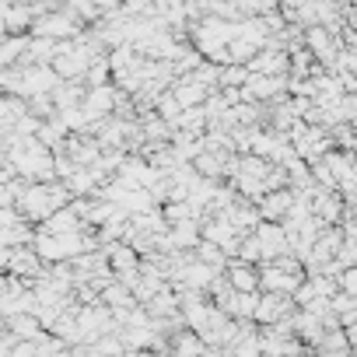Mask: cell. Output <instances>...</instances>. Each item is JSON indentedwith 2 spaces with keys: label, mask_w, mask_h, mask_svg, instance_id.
<instances>
[{
  "label": "cell",
  "mask_w": 357,
  "mask_h": 357,
  "mask_svg": "<svg viewBox=\"0 0 357 357\" xmlns=\"http://www.w3.org/2000/svg\"><path fill=\"white\" fill-rule=\"evenodd\" d=\"M259 277H263V273H256V270H249V266H242V263L231 266V287L242 291V294H252V291L259 287Z\"/></svg>",
  "instance_id": "2"
},
{
  "label": "cell",
  "mask_w": 357,
  "mask_h": 357,
  "mask_svg": "<svg viewBox=\"0 0 357 357\" xmlns=\"http://www.w3.org/2000/svg\"><path fill=\"white\" fill-rule=\"evenodd\" d=\"M343 291H347V294H357V266L343 273Z\"/></svg>",
  "instance_id": "4"
},
{
  "label": "cell",
  "mask_w": 357,
  "mask_h": 357,
  "mask_svg": "<svg viewBox=\"0 0 357 357\" xmlns=\"http://www.w3.org/2000/svg\"><path fill=\"white\" fill-rule=\"evenodd\" d=\"M287 207H291V193H273V197L263 204V214H266V218H280Z\"/></svg>",
  "instance_id": "3"
},
{
  "label": "cell",
  "mask_w": 357,
  "mask_h": 357,
  "mask_svg": "<svg viewBox=\"0 0 357 357\" xmlns=\"http://www.w3.org/2000/svg\"><path fill=\"white\" fill-rule=\"evenodd\" d=\"M287 308H291V298L266 294V298L259 301V312H256V319H259V322H277L280 315H287Z\"/></svg>",
  "instance_id": "1"
}]
</instances>
